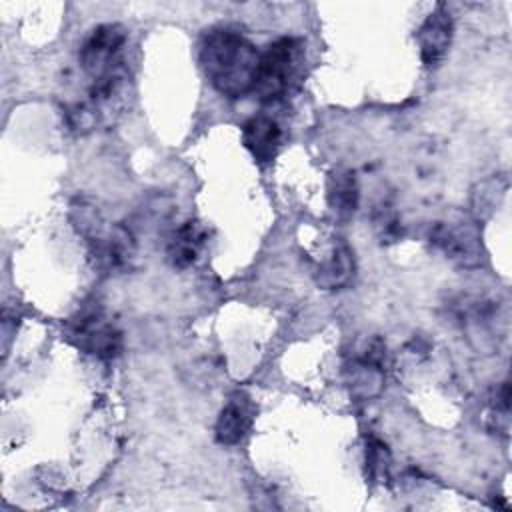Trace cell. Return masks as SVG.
<instances>
[{
  "instance_id": "obj_14",
  "label": "cell",
  "mask_w": 512,
  "mask_h": 512,
  "mask_svg": "<svg viewBox=\"0 0 512 512\" xmlns=\"http://www.w3.org/2000/svg\"><path fill=\"white\" fill-rule=\"evenodd\" d=\"M354 276V254L346 244H336L316 268V282L322 288L334 290L346 286Z\"/></svg>"
},
{
  "instance_id": "obj_3",
  "label": "cell",
  "mask_w": 512,
  "mask_h": 512,
  "mask_svg": "<svg viewBox=\"0 0 512 512\" xmlns=\"http://www.w3.org/2000/svg\"><path fill=\"white\" fill-rule=\"evenodd\" d=\"M66 336L76 348L100 360H112L122 350V332L106 320L102 308L96 304L82 306L68 320Z\"/></svg>"
},
{
  "instance_id": "obj_11",
  "label": "cell",
  "mask_w": 512,
  "mask_h": 512,
  "mask_svg": "<svg viewBox=\"0 0 512 512\" xmlns=\"http://www.w3.org/2000/svg\"><path fill=\"white\" fill-rule=\"evenodd\" d=\"M206 242V230L196 220H188L172 230L166 242V258L174 268H190Z\"/></svg>"
},
{
  "instance_id": "obj_1",
  "label": "cell",
  "mask_w": 512,
  "mask_h": 512,
  "mask_svg": "<svg viewBox=\"0 0 512 512\" xmlns=\"http://www.w3.org/2000/svg\"><path fill=\"white\" fill-rule=\"evenodd\" d=\"M260 52L234 28H212L200 46V66L210 84L228 98H240L254 88Z\"/></svg>"
},
{
  "instance_id": "obj_4",
  "label": "cell",
  "mask_w": 512,
  "mask_h": 512,
  "mask_svg": "<svg viewBox=\"0 0 512 512\" xmlns=\"http://www.w3.org/2000/svg\"><path fill=\"white\" fill-rule=\"evenodd\" d=\"M126 38V28L120 24H100L92 28L78 52L82 70L92 80L122 70V52Z\"/></svg>"
},
{
  "instance_id": "obj_7",
  "label": "cell",
  "mask_w": 512,
  "mask_h": 512,
  "mask_svg": "<svg viewBox=\"0 0 512 512\" xmlns=\"http://www.w3.org/2000/svg\"><path fill=\"white\" fill-rule=\"evenodd\" d=\"M454 314L468 340L480 352H492L498 344V304L478 296H464L456 302Z\"/></svg>"
},
{
  "instance_id": "obj_13",
  "label": "cell",
  "mask_w": 512,
  "mask_h": 512,
  "mask_svg": "<svg viewBox=\"0 0 512 512\" xmlns=\"http://www.w3.org/2000/svg\"><path fill=\"white\" fill-rule=\"evenodd\" d=\"M360 188L356 174L350 170H338L330 176L328 204L338 220H350L358 210Z\"/></svg>"
},
{
  "instance_id": "obj_16",
  "label": "cell",
  "mask_w": 512,
  "mask_h": 512,
  "mask_svg": "<svg viewBox=\"0 0 512 512\" xmlns=\"http://www.w3.org/2000/svg\"><path fill=\"white\" fill-rule=\"evenodd\" d=\"M488 190H484V192H478V202H476V210L482 214L484 210H492V208H498V204H500V200H502V196H504V190H506V182L504 180H500L498 176L496 178H492V180H488Z\"/></svg>"
},
{
  "instance_id": "obj_10",
  "label": "cell",
  "mask_w": 512,
  "mask_h": 512,
  "mask_svg": "<svg viewBox=\"0 0 512 512\" xmlns=\"http://www.w3.org/2000/svg\"><path fill=\"white\" fill-rule=\"evenodd\" d=\"M242 142L256 162H272L282 146V128L266 114L252 116L242 126Z\"/></svg>"
},
{
  "instance_id": "obj_12",
  "label": "cell",
  "mask_w": 512,
  "mask_h": 512,
  "mask_svg": "<svg viewBox=\"0 0 512 512\" xmlns=\"http://www.w3.org/2000/svg\"><path fill=\"white\" fill-rule=\"evenodd\" d=\"M250 422H252V408L246 396L242 394L232 396L216 418V426H214L216 440L224 446L238 444L246 436Z\"/></svg>"
},
{
  "instance_id": "obj_9",
  "label": "cell",
  "mask_w": 512,
  "mask_h": 512,
  "mask_svg": "<svg viewBox=\"0 0 512 512\" xmlns=\"http://www.w3.org/2000/svg\"><path fill=\"white\" fill-rule=\"evenodd\" d=\"M454 36V20L450 12L440 4L436 10H432L422 26L416 32L418 48H420V60L426 68H436L444 56L450 50Z\"/></svg>"
},
{
  "instance_id": "obj_5",
  "label": "cell",
  "mask_w": 512,
  "mask_h": 512,
  "mask_svg": "<svg viewBox=\"0 0 512 512\" xmlns=\"http://www.w3.org/2000/svg\"><path fill=\"white\" fill-rule=\"evenodd\" d=\"M430 242L450 262L462 268H476L482 262L480 230L470 218H456L438 222L430 230Z\"/></svg>"
},
{
  "instance_id": "obj_8",
  "label": "cell",
  "mask_w": 512,
  "mask_h": 512,
  "mask_svg": "<svg viewBox=\"0 0 512 512\" xmlns=\"http://www.w3.org/2000/svg\"><path fill=\"white\" fill-rule=\"evenodd\" d=\"M384 358H386V346L382 340L374 338L362 354L354 356L344 372H346V384L350 388V394L368 400L382 392L384 386Z\"/></svg>"
},
{
  "instance_id": "obj_15",
  "label": "cell",
  "mask_w": 512,
  "mask_h": 512,
  "mask_svg": "<svg viewBox=\"0 0 512 512\" xmlns=\"http://www.w3.org/2000/svg\"><path fill=\"white\" fill-rule=\"evenodd\" d=\"M366 468L370 478L376 482H382L384 478H388L390 452H388V446L378 438H370L366 442Z\"/></svg>"
},
{
  "instance_id": "obj_2",
  "label": "cell",
  "mask_w": 512,
  "mask_h": 512,
  "mask_svg": "<svg viewBox=\"0 0 512 512\" xmlns=\"http://www.w3.org/2000/svg\"><path fill=\"white\" fill-rule=\"evenodd\" d=\"M304 62V44L300 38L282 36L260 52L252 92L264 100H280L298 80Z\"/></svg>"
},
{
  "instance_id": "obj_6",
  "label": "cell",
  "mask_w": 512,
  "mask_h": 512,
  "mask_svg": "<svg viewBox=\"0 0 512 512\" xmlns=\"http://www.w3.org/2000/svg\"><path fill=\"white\" fill-rule=\"evenodd\" d=\"M90 246V258L96 270L106 274H118L130 268L136 256L134 232L124 224L102 226L92 238L86 240Z\"/></svg>"
}]
</instances>
